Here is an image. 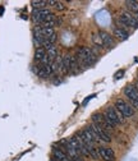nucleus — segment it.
<instances>
[{"mask_svg":"<svg viewBox=\"0 0 138 161\" xmlns=\"http://www.w3.org/2000/svg\"><path fill=\"white\" fill-rule=\"evenodd\" d=\"M114 36L118 37L119 40H127L128 37H129V33L124 30V28H120V27H115L114 28Z\"/></svg>","mask_w":138,"mask_h":161,"instance_id":"15","label":"nucleus"},{"mask_svg":"<svg viewBox=\"0 0 138 161\" xmlns=\"http://www.w3.org/2000/svg\"><path fill=\"white\" fill-rule=\"evenodd\" d=\"M124 95L129 100H132V101L138 102V91L133 85H128L126 88H124Z\"/></svg>","mask_w":138,"mask_h":161,"instance_id":"12","label":"nucleus"},{"mask_svg":"<svg viewBox=\"0 0 138 161\" xmlns=\"http://www.w3.org/2000/svg\"><path fill=\"white\" fill-rule=\"evenodd\" d=\"M51 14H54V13L50 10V8L40 9V10H33L32 12V19H33L36 23L41 24V23H44V22H46Z\"/></svg>","mask_w":138,"mask_h":161,"instance_id":"5","label":"nucleus"},{"mask_svg":"<svg viewBox=\"0 0 138 161\" xmlns=\"http://www.w3.org/2000/svg\"><path fill=\"white\" fill-rule=\"evenodd\" d=\"M94 97H96V95H91V96H87V97H86V100H85V101H83V106H86V105H87V102L89 101V100H92V99H94Z\"/></svg>","mask_w":138,"mask_h":161,"instance_id":"24","label":"nucleus"},{"mask_svg":"<svg viewBox=\"0 0 138 161\" xmlns=\"http://www.w3.org/2000/svg\"><path fill=\"white\" fill-rule=\"evenodd\" d=\"M89 128H91V129L95 132L96 136L98 137V139H100V141H102V142H105V143H110L111 142L110 134H109L104 129V128H101L100 125H96V124L92 123L91 125H89Z\"/></svg>","mask_w":138,"mask_h":161,"instance_id":"6","label":"nucleus"},{"mask_svg":"<svg viewBox=\"0 0 138 161\" xmlns=\"http://www.w3.org/2000/svg\"><path fill=\"white\" fill-rule=\"evenodd\" d=\"M51 153H53V157L58 161H72V159L67 155L65 151H64L62 147H53L51 150Z\"/></svg>","mask_w":138,"mask_h":161,"instance_id":"10","label":"nucleus"},{"mask_svg":"<svg viewBox=\"0 0 138 161\" xmlns=\"http://www.w3.org/2000/svg\"><path fill=\"white\" fill-rule=\"evenodd\" d=\"M92 42H94L96 46L98 47V49H102V47H105L104 42H102L101 37L98 36V33H92Z\"/></svg>","mask_w":138,"mask_h":161,"instance_id":"19","label":"nucleus"},{"mask_svg":"<svg viewBox=\"0 0 138 161\" xmlns=\"http://www.w3.org/2000/svg\"><path fill=\"white\" fill-rule=\"evenodd\" d=\"M121 76H124V70H119V72H117V73H115V76H114V78L115 79H120Z\"/></svg>","mask_w":138,"mask_h":161,"instance_id":"23","label":"nucleus"},{"mask_svg":"<svg viewBox=\"0 0 138 161\" xmlns=\"http://www.w3.org/2000/svg\"><path fill=\"white\" fill-rule=\"evenodd\" d=\"M33 68H36L35 69V73H36L38 77H41V78H47V77L51 76L54 72L53 65H40V64H38V67H33Z\"/></svg>","mask_w":138,"mask_h":161,"instance_id":"9","label":"nucleus"},{"mask_svg":"<svg viewBox=\"0 0 138 161\" xmlns=\"http://www.w3.org/2000/svg\"><path fill=\"white\" fill-rule=\"evenodd\" d=\"M86 149H87L89 156H91L94 160H98V159H100V156H98V151L95 147V144H89V146H87Z\"/></svg>","mask_w":138,"mask_h":161,"instance_id":"17","label":"nucleus"},{"mask_svg":"<svg viewBox=\"0 0 138 161\" xmlns=\"http://www.w3.org/2000/svg\"><path fill=\"white\" fill-rule=\"evenodd\" d=\"M44 49H45V51H46V54H47V56L50 58L51 60H55L56 58H58V55H59V54H58V49H56V46H55V44H50L49 41H46V42H45V45H44Z\"/></svg>","mask_w":138,"mask_h":161,"instance_id":"11","label":"nucleus"},{"mask_svg":"<svg viewBox=\"0 0 138 161\" xmlns=\"http://www.w3.org/2000/svg\"><path fill=\"white\" fill-rule=\"evenodd\" d=\"M133 15H134V18H136V19H137V21H138V13H134V14H133Z\"/></svg>","mask_w":138,"mask_h":161,"instance_id":"28","label":"nucleus"},{"mask_svg":"<svg viewBox=\"0 0 138 161\" xmlns=\"http://www.w3.org/2000/svg\"><path fill=\"white\" fill-rule=\"evenodd\" d=\"M3 14H4V6L0 5V15H3Z\"/></svg>","mask_w":138,"mask_h":161,"instance_id":"26","label":"nucleus"},{"mask_svg":"<svg viewBox=\"0 0 138 161\" xmlns=\"http://www.w3.org/2000/svg\"><path fill=\"white\" fill-rule=\"evenodd\" d=\"M97 151H98V156L104 161H115L114 150H111L110 147H98Z\"/></svg>","mask_w":138,"mask_h":161,"instance_id":"8","label":"nucleus"},{"mask_svg":"<svg viewBox=\"0 0 138 161\" xmlns=\"http://www.w3.org/2000/svg\"><path fill=\"white\" fill-rule=\"evenodd\" d=\"M77 59H78V63L81 67H91L92 64L96 62L97 56L95 55V53L92 51V49L89 47H79L77 50Z\"/></svg>","mask_w":138,"mask_h":161,"instance_id":"1","label":"nucleus"},{"mask_svg":"<svg viewBox=\"0 0 138 161\" xmlns=\"http://www.w3.org/2000/svg\"><path fill=\"white\" fill-rule=\"evenodd\" d=\"M97 33H98V36L101 37L102 42H104V45H105L106 47H110V49H111V47H113L114 45H115V42H114V38L111 37L110 35H109L107 32H106V31H102V30H100V31L97 32Z\"/></svg>","mask_w":138,"mask_h":161,"instance_id":"13","label":"nucleus"},{"mask_svg":"<svg viewBox=\"0 0 138 161\" xmlns=\"http://www.w3.org/2000/svg\"><path fill=\"white\" fill-rule=\"evenodd\" d=\"M73 161H86V160H85V157H83L82 155H78L77 157H74V159H73Z\"/></svg>","mask_w":138,"mask_h":161,"instance_id":"25","label":"nucleus"},{"mask_svg":"<svg viewBox=\"0 0 138 161\" xmlns=\"http://www.w3.org/2000/svg\"><path fill=\"white\" fill-rule=\"evenodd\" d=\"M31 5L33 6V10H40V9H46L49 4H47V1H45V0H33V1L31 3Z\"/></svg>","mask_w":138,"mask_h":161,"instance_id":"16","label":"nucleus"},{"mask_svg":"<svg viewBox=\"0 0 138 161\" xmlns=\"http://www.w3.org/2000/svg\"><path fill=\"white\" fill-rule=\"evenodd\" d=\"M104 117H105V119H106L107 124L110 125L111 128L117 127V125H119V124L126 123V118H124V115L121 114L118 109H115V106L114 108H107L104 112Z\"/></svg>","mask_w":138,"mask_h":161,"instance_id":"2","label":"nucleus"},{"mask_svg":"<svg viewBox=\"0 0 138 161\" xmlns=\"http://www.w3.org/2000/svg\"><path fill=\"white\" fill-rule=\"evenodd\" d=\"M134 87H136V90H137V91H138V82H136V83H134V85H133Z\"/></svg>","mask_w":138,"mask_h":161,"instance_id":"27","label":"nucleus"},{"mask_svg":"<svg viewBox=\"0 0 138 161\" xmlns=\"http://www.w3.org/2000/svg\"><path fill=\"white\" fill-rule=\"evenodd\" d=\"M92 123L96 124V125H100V127L104 128L106 132L113 129V128L107 124V121H106V119H105L104 114H101V112H95V114L92 115Z\"/></svg>","mask_w":138,"mask_h":161,"instance_id":"7","label":"nucleus"},{"mask_svg":"<svg viewBox=\"0 0 138 161\" xmlns=\"http://www.w3.org/2000/svg\"><path fill=\"white\" fill-rule=\"evenodd\" d=\"M46 55L47 54H46V51H45L44 47H38V49H36V51H35V59H36L37 62H41Z\"/></svg>","mask_w":138,"mask_h":161,"instance_id":"18","label":"nucleus"},{"mask_svg":"<svg viewBox=\"0 0 138 161\" xmlns=\"http://www.w3.org/2000/svg\"><path fill=\"white\" fill-rule=\"evenodd\" d=\"M79 68H81V65L78 63V59L69 54V72H72L73 74H77V73H79Z\"/></svg>","mask_w":138,"mask_h":161,"instance_id":"14","label":"nucleus"},{"mask_svg":"<svg viewBox=\"0 0 138 161\" xmlns=\"http://www.w3.org/2000/svg\"><path fill=\"white\" fill-rule=\"evenodd\" d=\"M115 109H118V110L124 115V118H130V117L134 115V108L130 104H128L127 101L121 100V99L115 101Z\"/></svg>","mask_w":138,"mask_h":161,"instance_id":"3","label":"nucleus"},{"mask_svg":"<svg viewBox=\"0 0 138 161\" xmlns=\"http://www.w3.org/2000/svg\"><path fill=\"white\" fill-rule=\"evenodd\" d=\"M126 5L128 6L130 12L133 13H138V1H133V0H128L126 1Z\"/></svg>","mask_w":138,"mask_h":161,"instance_id":"21","label":"nucleus"},{"mask_svg":"<svg viewBox=\"0 0 138 161\" xmlns=\"http://www.w3.org/2000/svg\"><path fill=\"white\" fill-rule=\"evenodd\" d=\"M41 27V26H40ZM41 33H42V36L46 38H49L51 37L53 35H55V31H54V28H46V27H41Z\"/></svg>","mask_w":138,"mask_h":161,"instance_id":"20","label":"nucleus"},{"mask_svg":"<svg viewBox=\"0 0 138 161\" xmlns=\"http://www.w3.org/2000/svg\"><path fill=\"white\" fill-rule=\"evenodd\" d=\"M50 161H58V160H55L54 157H51V160H50Z\"/></svg>","mask_w":138,"mask_h":161,"instance_id":"29","label":"nucleus"},{"mask_svg":"<svg viewBox=\"0 0 138 161\" xmlns=\"http://www.w3.org/2000/svg\"><path fill=\"white\" fill-rule=\"evenodd\" d=\"M118 22L123 26V27H133V28H137L138 27V21L134 18V15L129 12H123L120 14Z\"/></svg>","mask_w":138,"mask_h":161,"instance_id":"4","label":"nucleus"},{"mask_svg":"<svg viewBox=\"0 0 138 161\" xmlns=\"http://www.w3.org/2000/svg\"><path fill=\"white\" fill-rule=\"evenodd\" d=\"M47 4L51 5V6H54L56 10H60V12L65 9V5H64L62 1H54V0H50V1H47Z\"/></svg>","mask_w":138,"mask_h":161,"instance_id":"22","label":"nucleus"}]
</instances>
